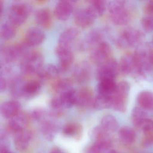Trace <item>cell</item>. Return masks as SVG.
<instances>
[{
    "label": "cell",
    "instance_id": "1",
    "mask_svg": "<svg viewBox=\"0 0 153 153\" xmlns=\"http://www.w3.org/2000/svg\"><path fill=\"white\" fill-rule=\"evenodd\" d=\"M43 63V57L40 52H29L23 56L20 63V69L25 74L37 75L44 67Z\"/></svg>",
    "mask_w": 153,
    "mask_h": 153
},
{
    "label": "cell",
    "instance_id": "2",
    "mask_svg": "<svg viewBox=\"0 0 153 153\" xmlns=\"http://www.w3.org/2000/svg\"><path fill=\"white\" fill-rule=\"evenodd\" d=\"M32 11V7L30 4L24 1H16L10 8L9 21L16 26L21 25L26 22Z\"/></svg>",
    "mask_w": 153,
    "mask_h": 153
},
{
    "label": "cell",
    "instance_id": "3",
    "mask_svg": "<svg viewBox=\"0 0 153 153\" xmlns=\"http://www.w3.org/2000/svg\"><path fill=\"white\" fill-rule=\"evenodd\" d=\"M107 7L110 18L115 25L122 26L128 23L130 15L125 1H113L110 2Z\"/></svg>",
    "mask_w": 153,
    "mask_h": 153
},
{
    "label": "cell",
    "instance_id": "4",
    "mask_svg": "<svg viewBox=\"0 0 153 153\" xmlns=\"http://www.w3.org/2000/svg\"><path fill=\"white\" fill-rule=\"evenodd\" d=\"M144 35L133 28H127L120 33L116 40L118 46L123 49L139 46L142 43Z\"/></svg>",
    "mask_w": 153,
    "mask_h": 153
},
{
    "label": "cell",
    "instance_id": "5",
    "mask_svg": "<svg viewBox=\"0 0 153 153\" xmlns=\"http://www.w3.org/2000/svg\"><path fill=\"white\" fill-rule=\"evenodd\" d=\"M130 89L129 84L127 81H121L117 84L115 92L112 95L113 109L122 112L126 111Z\"/></svg>",
    "mask_w": 153,
    "mask_h": 153
},
{
    "label": "cell",
    "instance_id": "6",
    "mask_svg": "<svg viewBox=\"0 0 153 153\" xmlns=\"http://www.w3.org/2000/svg\"><path fill=\"white\" fill-rule=\"evenodd\" d=\"M120 71V66L116 60L111 59L99 65L97 72L98 81L104 79L115 80Z\"/></svg>",
    "mask_w": 153,
    "mask_h": 153
},
{
    "label": "cell",
    "instance_id": "7",
    "mask_svg": "<svg viewBox=\"0 0 153 153\" xmlns=\"http://www.w3.org/2000/svg\"><path fill=\"white\" fill-rule=\"evenodd\" d=\"M111 53L110 45L103 41L91 50L90 59L94 63L99 66L110 59Z\"/></svg>",
    "mask_w": 153,
    "mask_h": 153
},
{
    "label": "cell",
    "instance_id": "8",
    "mask_svg": "<svg viewBox=\"0 0 153 153\" xmlns=\"http://www.w3.org/2000/svg\"><path fill=\"white\" fill-rule=\"evenodd\" d=\"M25 45L13 44L4 46L1 51V57L6 63H10L17 60L27 52H26Z\"/></svg>",
    "mask_w": 153,
    "mask_h": 153
},
{
    "label": "cell",
    "instance_id": "9",
    "mask_svg": "<svg viewBox=\"0 0 153 153\" xmlns=\"http://www.w3.org/2000/svg\"><path fill=\"white\" fill-rule=\"evenodd\" d=\"M10 120L7 126V131L16 135L27 128L30 122V117L26 113L20 111Z\"/></svg>",
    "mask_w": 153,
    "mask_h": 153
},
{
    "label": "cell",
    "instance_id": "10",
    "mask_svg": "<svg viewBox=\"0 0 153 153\" xmlns=\"http://www.w3.org/2000/svg\"><path fill=\"white\" fill-rule=\"evenodd\" d=\"M55 53L59 58L58 68L61 73L67 71L73 64L74 54L71 49L58 46L55 49Z\"/></svg>",
    "mask_w": 153,
    "mask_h": 153
},
{
    "label": "cell",
    "instance_id": "11",
    "mask_svg": "<svg viewBox=\"0 0 153 153\" xmlns=\"http://www.w3.org/2000/svg\"><path fill=\"white\" fill-rule=\"evenodd\" d=\"M97 18L88 7L79 9L74 15V21L80 28L90 27L94 23Z\"/></svg>",
    "mask_w": 153,
    "mask_h": 153
},
{
    "label": "cell",
    "instance_id": "12",
    "mask_svg": "<svg viewBox=\"0 0 153 153\" xmlns=\"http://www.w3.org/2000/svg\"><path fill=\"white\" fill-rule=\"evenodd\" d=\"M76 1L70 0L59 1L55 5L54 14L56 18L61 21L68 20L73 12Z\"/></svg>",
    "mask_w": 153,
    "mask_h": 153
},
{
    "label": "cell",
    "instance_id": "13",
    "mask_svg": "<svg viewBox=\"0 0 153 153\" xmlns=\"http://www.w3.org/2000/svg\"><path fill=\"white\" fill-rule=\"evenodd\" d=\"M104 32L99 29L91 30L88 33L80 44L81 50H92L97 45L103 42Z\"/></svg>",
    "mask_w": 153,
    "mask_h": 153
},
{
    "label": "cell",
    "instance_id": "14",
    "mask_svg": "<svg viewBox=\"0 0 153 153\" xmlns=\"http://www.w3.org/2000/svg\"><path fill=\"white\" fill-rule=\"evenodd\" d=\"M91 67L86 62H79L74 68L73 71V77L77 83L84 84L89 81L91 78Z\"/></svg>",
    "mask_w": 153,
    "mask_h": 153
},
{
    "label": "cell",
    "instance_id": "15",
    "mask_svg": "<svg viewBox=\"0 0 153 153\" xmlns=\"http://www.w3.org/2000/svg\"><path fill=\"white\" fill-rule=\"evenodd\" d=\"M94 98V92L90 88H82L76 91V105L81 107L93 106Z\"/></svg>",
    "mask_w": 153,
    "mask_h": 153
},
{
    "label": "cell",
    "instance_id": "16",
    "mask_svg": "<svg viewBox=\"0 0 153 153\" xmlns=\"http://www.w3.org/2000/svg\"><path fill=\"white\" fill-rule=\"evenodd\" d=\"M33 138V133L27 128L15 135L14 145L17 150L24 152L28 149Z\"/></svg>",
    "mask_w": 153,
    "mask_h": 153
},
{
    "label": "cell",
    "instance_id": "17",
    "mask_svg": "<svg viewBox=\"0 0 153 153\" xmlns=\"http://www.w3.org/2000/svg\"><path fill=\"white\" fill-rule=\"evenodd\" d=\"M45 38L44 32L36 27L29 28L25 36V45L26 46H36L42 44Z\"/></svg>",
    "mask_w": 153,
    "mask_h": 153
},
{
    "label": "cell",
    "instance_id": "18",
    "mask_svg": "<svg viewBox=\"0 0 153 153\" xmlns=\"http://www.w3.org/2000/svg\"><path fill=\"white\" fill-rule=\"evenodd\" d=\"M79 31L74 27H69L64 30L60 36L59 46L71 49L72 45L78 38Z\"/></svg>",
    "mask_w": 153,
    "mask_h": 153
},
{
    "label": "cell",
    "instance_id": "19",
    "mask_svg": "<svg viewBox=\"0 0 153 153\" xmlns=\"http://www.w3.org/2000/svg\"><path fill=\"white\" fill-rule=\"evenodd\" d=\"M21 104L16 100L7 101L1 104L0 111L6 119H10L21 111Z\"/></svg>",
    "mask_w": 153,
    "mask_h": 153
},
{
    "label": "cell",
    "instance_id": "20",
    "mask_svg": "<svg viewBox=\"0 0 153 153\" xmlns=\"http://www.w3.org/2000/svg\"><path fill=\"white\" fill-rule=\"evenodd\" d=\"M120 71L123 75H133L136 68L134 54L127 53L123 55L120 61Z\"/></svg>",
    "mask_w": 153,
    "mask_h": 153
},
{
    "label": "cell",
    "instance_id": "21",
    "mask_svg": "<svg viewBox=\"0 0 153 153\" xmlns=\"http://www.w3.org/2000/svg\"><path fill=\"white\" fill-rule=\"evenodd\" d=\"M35 19L36 23L45 29H49L52 25L51 14L47 8L40 9L37 10L35 15Z\"/></svg>",
    "mask_w": 153,
    "mask_h": 153
},
{
    "label": "cell",
    "instance_id": "22",
    "mask_svg": "<svg viewBox=\"0 0 153 153\" xmlns=\"http://www.w3.org/2000/svg\"><path fill=\"white\" fill-rule=\"evenodd\" d=\"M41 131L44 137L49 141L53 140L58 131V126L53 121L48 118L40 123Z\"/></svg>",
    "mask_w": 153,
    "mask_h": 153
},
{
    "label": "cell",
    "instance_id": "23",
    "mask_svg": "<svg viewBox=\"0 0 153 153\" xmlns=\"http://www.w3.org/2000/svg\"><path fill=\"white\" fill-rule=\"evenodd\" d=\"M60 73L58 66L53 64H49L43 67L37 75L39 79L46 81L57 79Z\"/></svg>",
    "mask_w": 153,
    "mask_h": 153
},
{
    "label": "cell",
    "instance_id": "24",
    "mask_svg": "<svg viewBox=\"0 0 153 153\" xmlns=\"http://www.w3.org/2000/svg\"><path fill=\"white\" fill-rule=\"evenodd\" d=\"M62 131L67 137L79 140L83 135V127L78 123H69L64 126Z\"/></svg>",
    "mask_w": 153,
    "mask_h": 153
},
{
    "label": "cell",
    "instance_id": "25",
    "mask_svg": "<svg viewBox=\"0 0 153 153\" xmlns=\"http://www.w3.org/2000/svg\"><path fill=\"white\" fill-rule=\"evenodd\" d=\"M117 84L115 80L104 79L98 81L97 91L99 94L112 95L115 92Z\"/></svg>",
    "mask_w": 153,
    "mask_h": 153
},
{
    "label": "cell",
    "instance_id": "26",
    "mask_svg": "<svg viewBox=\"0 0 153 153\" xmlns=\"http://www.w3.org/2000/svg\"><path fill=\"white\" fill-rule=\"evenodd\" d=\"M137 102L144 110H153V93L149 91L140 92L138 94Z\"/></svg>",
    "mask_w": 153,
    "mask_h": 153
},
{
    "label": "cell",
    "instance_id": "27",
    "mask_svg": "<svg viewBox=\"0 0 153 153\" xmlns=\"http://www.w3.org/2000/svg\"><path fill=\"white\" fill-rule=\"evenodd\" d=\"M42 88V83L39 80H32L27 81L23 88V97H32L39 93Z\"/></svg>",
    "mask_w": 153,
    "mask_h": 153
},
{
    "label": "cell",
    "instance_id": "28",
    "mask_svg": "<svg viewBox=\"0 0 153 153\" xmlns=\"http://www.w3.org/2000/svg\"><path fill=\"white\" fill-rule=\"evenodd\" d=\"M53 90L57 95L73 88V82L67 78L57 79L52 85Z\"/></svg>",
    "mask_w": 153,
    "mask_h": 153
},
{
    "label": "cell",
    "instance_id": "29",
    "mask_svg": "<svg viewBox=\"0 0 153 153\" xmlns=\"http://www.w3.org/2000/svg\"><path fill=\"white\" fill-rule=\"evenodd\" d=\"M25 81L19 77L12 79L9 83V89L10 94L16 97H23V88Z\"/></svg>",
    "mask_w": 153,
    "mask_h": 153
},
{
    "label": "cell",
    "instance_id": "30",
    "mask_svg": "<svg viewBox=\"0 0 153 153\" xmlns=\"http://www.w3.org/2000/svg\"><path fill=\"white\" fill-rule=\"evenodd\" d=\"M112 95H105L98 94L95 97L93 106L97 110H104L112 107Z\"/></svg>",
    "mask_w": 153,
    "mask_h": 153
},
{
    "label": "cell",
    "instance_id": "31",
    "mask_svg": "<svg viewBox=\"0 0 153 153\" xmlns=\"http://www.w3.org/2000/svg\"><path fill=\"white\" fill-rule=\"evenodd\" d=\"M119 137L124 144H131L136 140V134L134 130L130 127L123 126L119 130Z\"/></svg>",
    "mask_w": 153,
    "mask_h": 153
},
{
    "label": "cell",
    "instance_id": "32",
    "mask_svg": "<svg viewBox=\"0 0 153 153\" xmlns=\"http://www.w3.org/2000/svg\"><path fill=\"white\" fill-rule=\"evenodd\" d=\"M107 6V2L105 1L94 0L89 1V5L87 7L97 18L103 15Z\"/></svg>",
    "mask_w": 153,
    "mask_h": 153
},
{
    "label": "cell",
    "instance_id": "33",
    "mask_svg": "<svg viewBox=\"0 0 153 153\" xmlns=\"http://www.w3.org/2000/svg\"><path fill=\"white\" fill-rule=\"evenodd\" d=\"M111 146V139L96 140L89 149L88 153H106Z\"/></svg>",
    "mask_w": 153,
    "mask_h": 153
},
{
    "label": "cell",
    "instance_id": "34",
    "mask_svg": "<svg viewBox=\"0 0 153 153\" xmlns=\"http://www.w3.org/2000/svg\"><path fill=\"white\" fill-rule=\"evenodd\" d=\"M101 126L105 131L110 133L116 131L119 128V124L118 121L114 116L107 115L102 119Z\"/></svg>",
    "mask_w": 153,
    "mask_h": 153
},
{
    "label": "cell",
    "instance_id": "35",
    "mask_svg": "<svg viewBox=\"0 0 153 153\" xmlns=\"http://www.w3.org/2000/svg\"><path fill=\"white\" fill-rule=\"evenodd\" d=\"M16 27L9 21L3 23L1 26L0 31L1 38L8 41L14 38L16 33Z\"/></svg>",
    "mask_w": 153,
    "mask_h": 153
},
{
    "label": "cell",
    "instance_id": "36",
    "mask_svg": "<svg viewBox=\"0 0 153 153\" xmlns=\"http://www.w3.org/2000/svg\"><path fill=\"white\" fill-rule=\"evenodd\" d=\"M131 120L133 125L140 128L142 123L147 119V114L141 107H135L131 111Z\"/></svg>",
    "mask_w": 153,
    "mask_h": 153
},
{
    "label": "cell",
    "instance_id": "37",
    "mask_svg": "<svg viewBox=\"0 0 153 153\" xmlns=\"http://www.w3.org/2000/svg\"><path fill=\"white\" fill-rule=\"evenodd\" d=\"M141 25L144 31L147 33L153 31V16H146L142 18Z\"/></svg>",
    "mask_w": 153,
    "mask_h": 153
},
{
    "label": "cell",
    "instance_id": "38",
    "mask_svg": "<svg viewBox=\"0 0 153 153\" xmlns=\"http://www.w3.org/2000/svg\"><path fill=\"white\" fill-rule=\"evenodd\" d=\"M49 113H47L45 110L41 109H36L34 110L32 112L31 117H33L35 120L42 122L50 116Z\"/></svg>",
    "mask_w": 153,
    "mask_h": 153
},
{
    "label": "cell",
    "instance_id": "39",
    "mask_svg": "<svg viewBox=\"0 0 153 153\" xmlns=\"http://www.w3.org/2000/svg\"><path fill=\"white\" fill-rule=\"evenodd\" d=\"M139 128H140L145 135L151 134L153 132V121L147 118L144 121Z\"/></svg>",
    "mask_w": 153,
    "mask_h": 153
},
{
    "label": "cell",
    "instance_id": "40",
    "mask_svg": "<svg viewBox=\"0 0 153 153\" xmlns=\"http://www.w3.org/2000/svg\"><path fill=\"white\" fill-rule=\"evenodd\" d=\"M144 11L147 16H153V1H148L145 5Z\"/></svg>",
    "mask_w": 153,
    "mask_h": 153
},
{
    "label": "cell",
    "instance_id": "41",
    "mask_svg": "<svg viewBox=\"0 0 153 153\" xmlns=\"http://www.w3.org/2000/svg\"><path fill=\"white\" fill-rule=\"evenodd\" d=\"M145 136L146 137L143 141V145L145 146H149L153 144V132Z\"/></svg>",
    "mask_w": 153,
    "mask_h": 153
},
{
    "label": "cell",
    "instance_id": "42",
    "mask_svg": "<svg viewBox=\"0 0 153 153\" xmlns=\"http://www.w3.org/2000/svg\"><path fill=\"white\" fill-rule=\"evenodd\" d=\"M7 86V82L5 77L1 75L0 77V91L1 92H4Z\"/></svg>",
    "mask_w": 153,
    "mask_h": 153
},
{
    "label": "cell",
    "instance_id": "43",
    "mask_svg": "<svg viewBox=\"0 0 153 153\" xmlns=\"http://www.w3.org/2000/svg\"><path fill=\"white\" fill-rule=\"evenodd\" d=\"M0 146V153H13L9 150L6 142H1Z\"/></svg>",
    "mask_w": 153,
    "mask_h": 153
},
{
    "label": "cell",
    "instance_id": "44",
    "mask_svg": "<svg viewBox=\"0 0 153 153\" xmlns=\"http://www.w3.org/2000/svg\"><path fill=\"white\" fill-rule=\"evenodd\" d=\"M50 153H65L61 149L58 148H54L51 150Z\"/></svg>",
    "mask_w": 153,
    "mask_h": 153
},
{
    "label": "cell",
    "instance_id": "45",
    "mask_svg": "<svg viewBox=\"0 0 153 153\" xmlns=\"http://www.w3.org/2000/svg\"><path fill=\"white\" fill-rule=\"evenodd\" d=\"M149 62L152 66H153V51H152L150 55H149Z\"/></svg>",
    "mask_w": 153,
    "mask_h": 153
},
{
    "label": "cell",
    "instance_id": "46",
    "mask_svg": "<svg viewBox=\"0 0 153 153\" xmlns=\"http://www.w3.org/2000/svg\"><path fill=\"white\" fill-rule=\"evenodd\" d=\"M3 1H1V2H0V10H1V15H2V11H3V7H4V6H3Z\"/></svg>",
    "mask_w": 153,
    "mask_h": 153
},
{
    "label": "cell",
    "instance_id": "47",
    "mask_svg": "<svg viewBox=\"0 0 153 153\" xmlns=\"http://www.w3.org/2000/svg\"><path fill=\"white\" fill-rule=\"evenodd\" d=\"M107 153H118L116 152L115 150H111V151H109V152H107Z\"/></svg>",
    "mask_w": 153,
    "mask_h": 153
}]
</instances>
